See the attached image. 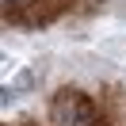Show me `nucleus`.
<instances>
[{"label":"nucleus","mask_w":126,"mask_h":126,"mask_svg":"<svg viewBox=\"0 0 126 126\" xmlns=\"http://www.w3.org/2000/svg\"><path fill=\"white\" fill-rule=\"evenodd\" d=\"M54 118H57V126H95V111L88 107V99L77 95V92L61 95V99L54 103Z\"/></svg>","instance_id":"nucleus-1"}]
</instances>
